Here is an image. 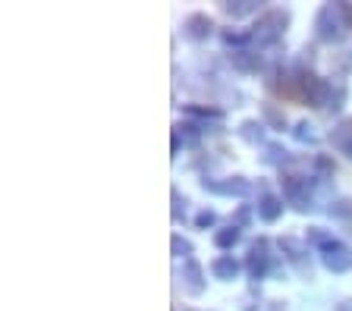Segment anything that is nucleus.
I'll return each mask as SVG.
<instances>
[{
    "label": "nucleus",
    "instance_id": "obj_20",
    "mask_svg": "<svg viewBox=\"0 0 352 311\" xmlns=\"http://www.w3.org/2000/svg\"><path fill=\"white\" fill-rule=\"evenodd\" d=\"M239 239H242V227H236V223H230V227H223V230L214 233V245H217V249H223V252H227V249H233Z\"/></svg>",
    "mask_w": 352,
    "mask_h": 311
},
{
    "label": "nucleus",
    "instance_id": "obj_29",
    "mask_svg": "<svg viewBox=\"0 0 352 311\" xmlns=\"http://www.w3.org/2000/svg\"><path fill=\"white\" fill-rule=\"evenodd\" d=\"M245 220H249V207H239V214H236V227H242Z\"/></svg>",
    "mask_w": 352,
    "mask_h": 311
},
{
    "label": "nucleus",
    "instance_id": "obj_26",
    "mask_svg": "<svg viewBox=\"0 0 352 311\" xmlns=\"http://www.w3.org/2000/svg\"><path fill=\"white\" fill-rule=\"evenodd\" d=\"M214 223H217V211H211V207H205V211H198V214H195V227H198V230H211Z\"/></svg>",
    "mask_w": 352,
    "mask_h": 311
},
{
    "label": "nucleus",
    "instance_id": "obj_6",
    "mask_svg": "<svg viewBox=\"0 0 352 311\" xmlns=\"http://www.w3.org/2000/svg\"><path fill=\"white\" fill-rule=\"evenodd\" d=\"M318 258L327 267L330 274H346L352 270V249L343 242V239H330L324 249H318Z\"/></svg>",
    "mask_w": 352,
    "mask_h": 311
},
{
    "label": "nucleus",
    "instance_id": "obj_8",
    "mask_svg": "<svg viewBox=\"0 0 352 311\" xmlns=\"http://www.w3.org/2000/svg\"><path fill=\"white\" fill-rule=\"evenodd\" d=\"M346 101H349V85H346L343 79H324V91H321V104H318V111L340 113Z\"/></svg>",
    "mask_w": 352,
    "mask_h": 311
},
{
    "label": "nucleus",
    "instance_id": "obj_27",
    "mask_svg": "<svg viewBox=\"0 0 352 311\" xmlns=\"http://www.w3.org/2000/svg\"><path fill=\"white\" fill-rule=\"evenodd\" d=\"M186 205H189V201H186L183 195H179V189H173V223H179V220H183V214H186Z\"/></svg>",
    "mask_w": 352,
    "mask_h": 311
},
{
    "label": "nucleus",
    "instance_id": "obj_16",
    "mask_svg": "<svg viewBox=\"0 0 352 311\" xmlns=\"http://www.w3.org/2000/svg\"><path fill=\"white\" fill-rule=\"evenodd\" d=\"M179 141L189 145V148H195L198 141H201V129H198L195 123H179V126L173 129V154H179Z\"/></svg>",
    "mask_w": 352,
    "mask_h": 311
},
{
    "label": "nucleus",
    "instance_id": "obj_18",
    "mask_svg": "<svg viewBox=\"0 0 352 311\" xmlns=\"http://www.w3.org/2000/svg\"><path fill=\"white\" fill-rule=\"evenodd\" d=\"M261 123H264L267 129H274V133H283V129H286V113L280 111L277 104L264 101V104H261Z\"/></svg>",
    "mask_w": 352,
    "mask_h": 311
},
{
    "label": "nucleus",
    "instance_id": "obj_3",
    "mask_svg": "<svg viewBox=\"0 0 352 311\" xmlns=\"http://www.w3.org/2000/svg\"><path fill=\"white\" fill-rule=\"evenodd\" d=\"M315 183L318 176H302V173H283L280 176V189H283V201L299 214H308L315 207Z\"/></svg>",
    "mask_w": 352,
    "mask_h": 311
},
{
    "label": "nucleus",
    "instance_id": "obj_19",
    "mask_svg": "<svg viewBox=\"0 0 352 311\" xmlns=\"http://www.w3.org/2000/svg\"><path fill=\"white\" fill-rule=\"evenodd\" d=\"M261 161L267 163V167H286V163H293V154L283 148V145H277V141H271V145H264V154Z\"/></svg>",
    "mask_w": 352,
    "mask_h": 311
},
{
    "label": "nucleus",
    "instance_id": "obj_14",
    "mask_svg": "<svg viewBox=\"0 0 352 311\" xmlns=\"http://www.w3.org/2000/svg\"><path fill=\"white\" fill-rule=\"evenodd\" d=\"M220 10L230 16V19H245V16H261L264 7H261V0H223L220 3Z\"/></svg>",
    "mask_w": 352,
    "mask_h": 311
},
{
    "label": "nucleus",
    "instance_id": "obj_7",
    "mask_svg": "<svg viewBox=\"0 0 352 311\" xmlns=\"http://www.w3.org/2000/svg\"><path fill=\"white\" fill-rule=\"evenodd\" d=\"M201 189L211 195H233V198H245V195H252V179L245 176H227V179H211L205 176L201 179Z\"/></svg>",
    "mask_w": 352,
    "mask_h": 311
},
{
    "label": "nucleus",
    "instance_id": "obj_28",
    "mask_svg": "<svg viewBox=\"0 0 352 311\" xmlns=\"http://www.w3.org/2000/svg\"><path fill=\"white\" fill-rule=\"evenodd\" d=\"M337 67L343 69V73H349V69H352V45L343 47V51L337 54Z\"/></svg>",
    "mask_w": 352,
    "mask_h": 311
},
{
    "label": "nucleus",
    "instance_id": "obj_2",
    "mask_svg": "<svg viewBox=\"0 0 352 311\" xmlns=\"http://www.w3.org/2000/svg\"><path fill=\"white\" fill-rule=\"evenodd\" d=\"M289 19H293V13L286 7H271V10H264L261 16L255 19V25L249 29L252 35V51H267V47L280 45L286 35V29H289Z\"/></svg>",
    "mask_w": 352,
    "mask_h": 311
},
{
    "label": "nucleus",
    "instance_id": "obj_9",
    "mask_svg": "<svg viewBox=\"0 0 352 311\" xmlns=\"http://www.w3.org/2000/svg\"><path fill=\"white\" fill-rule=\"evenodd\" d=\"M214 19L208 13H189L183 19V38L186 41H192V45H201V41H208V38L214 35Z\"/></svg>",
    "mask_w": 352,
    "mask_h": 311
},
{
    "label": "nucleus",
    "instance_id": "obj_23",
    "mask_svg": "<svg viewBox=\"0 0 352 311\" xmlns=\"http://www.w3.org/2000/svg\"><path fill=\"white\" fill-rule=\"evenodd\" d=\"M330 239H337V236H333L330 230H324V227H308V233H305V242L315 245V249H324Z\"/></svg>",
    "mask_w": 352,
    "mask_h": 311
},
{
    "label": "nucleus",
    "instance_id": "obj_25",
    "mask_svg": "<svg viewBox=\"0 0 352 311\" xmlns=\"http://www.w3.org/2000/svg\"><path fill=\"white\" fill-rule=\"evenodd\" d=\"M327 214H330V217H340V220H352V198H337V201H330Z\"/></svg>",
    "mask_w": 352,
    "mask_h": 311
},
{
    "label": "nucleus",
    "instance_id": "obj_12",
    "mask_svg": "<svg viewBox=\"0 0 352 311\" xmlns=\"http://www.w3.org/2000/svg\"><path fill=\"white\" fill-rule=\"evenodd\" d=\"M330 145L340 151V154H346L352 161V117H346V119H340L337 126L330 129Z\"/></svg>",
    "mask_w": 352,
    "mask_h": 311
},
{
    "label": "nucleus",
    "instance_id": "obj_22",
    "mask_svg": "<svg viewBox=\"0 0 352 311\" xmlns=\"http://www.w3.org/2000/svg\"><path fill=\"white\" fill-rule=\"evenodd\" d=\"M293 139L302 141V145H315L318 133H315V126H311L308 119H299V123H296V129H293Z\"/></svg>",
    "mask_w": 352,
    "mask_h": 311
},
{
    "label": "nucleus",
    "instance_id": "obj_15",
    "mask_svg": "<svg viewBox=\"0 0 352 311\" xmlns=\"http://www.w3.org/2000/svg\"><path fill=\"white\" fill-rule=\"evenodd\" d=\"M239 270H242V264L233 258V255H217V258L211 261V277H214V280L230 283V280H236V277H239Z\"/></svg>",
    "mask_w": 352,
    "mask_h": 311
},
{
    "label": "nucleus",
    "instance_id": "obj_21",
    "mask_svg": "<svg viewBox=\"0 0 352 311\" xmlns=\"http://www.w3.org/2000/svg\"><path fill=\"white\" fill-rule=\"evenodd\" d=\"M183 113H189V117H195V119H214V123H220L223 119V111L220 107H211V104H186L183 107Z\"/></svg>",
    "mask_w": 352,
    "mask_h": 311
},
{
    "label": "nucleus",
    "instance_id": "obj_13",
    "mask_svg": "<svg viewBox=\"0 0 352 311\" xmlns=\"http://www.w3.org/2000/svg\"><path fill=\"white\" fill-rule=\"evenodd\" d=\"M236 135H239L242 141H245V145H267V126H264L261 119H242L239 123V129H236Z\"/></svg>",
    "mask_w": 352,
    "mask_h": 311
},
{
    "label": "nucleus",
    "instance_id": "obj_5",
    "mask_svg": "<svg viewBox=\"0 0 352 311\" xmlns=\"http://www.w3.org/2000/svg\"><path fill=\"white\" fill-rule=\"evenodd\" d=\"M277 245H280V252H283V258L293 264V270L302 280H315V264H311V255H308V242H302V239H296V236H283Z\"/></svg>",
    "mask_w": 352,
    "mask_h": 311
},
{
    "label": "nucleus",
    "instance_id": "obj_30",
    "mask_svg": "<svg viewBox=\"0 0 352 311\" xmlns=\"http://www.w3.org/2000/svg\"><path fill=\"white\" fill-rule=\"evenodd\" d=\"M333 311H352V299H346V302H340Z\"/></svg>",
    "mask_w": 352,
    "mask_h": 311
},
{
    "label": "nucleus",
    "instance_id": "obj_1",
    "mask_svg": "<svg viewBox=\"0 0 352 311\" xmlns=\"http://www.w3.org/2000/svg\"><path fill=\"white\" fill-rule=\"evenodd\" d=\"M352 32V3L337 0V3H321L315 13V38L324 45H340Z\"/></svg>",
    "mask_w": 352,
    "mask_h": 311
},
{
    "label": "nucleus",
    "instance_id": "obj_11",
    "mask_svg": "<svg viewBox=\"0 0 352 311\" xmlns=\"http://www.w3.org/2000/svg\"><path fill=\"white\" fill-rule=\"evenodd\" d=\"M283 207H286V201L280 198V195L261 192V195H258V205H255V214L261 217L264 223H277L280 217H283Z\"/></svg>",
    "mask_w": 352,
    "mask_h": 311
},
{
    "label": "nucleus",
    "instance_id": "obj_10",
    "mask_svg": "<svg viewBox=\"0 0 352 311\" xmlns=\"http://www.w3.org/2000/svg\"><path fill=\"white\" fill-rule=\"evenodd\" d=\"M179 283H183V289L189 292L192 299H198L201 292L208 289V280H205V267L198 264L195 258H186L183 267H179Z\"/></svg>",
    "mask_w": 352,
    "mask_h": 311
},
{
    "label": "nucleus",
    "instance_id": "obj_24",
    "mask_svg": "<svg viewBox=\"0 0 352 311\" xmlns=\"http://www.w3.org/2000/svg\"><path fill=\"white\" fill-rule=\"evenodd\" d=\"M170 252H173V258H192V252H195V249H192V242L189 239H183L179 236V233H173V239H170Z\"/></svg>",
    "mask_w": 352,
    "mask_h": 311
},
{
    "label": "nucleus",
    "instance_id": "obj_4",
    "mask_svg": "<svg viewBox=\"0 0 352 311\" xmlns=\"http://www.w3.org/2000/svg\"><path fill=\"white\" fill-rule=\"evenodd\" d=\"M277 270V261H274L271 255V239L267 236H258L255 242L249 245V255H245V274H249V280L261 283L267 274H274Z\"/></svg>",
    "mask_w": 352,
    "mask_h": 311
},
{
    "label": "nucleus",
    "instance_id": "obj_17",
    "mask_svg": "<svg viewBox=\"0 0 352 311\" xmlns=\"http://www.w3.org/2000/svg\"><path fill=\"white\" fill-rule=\"evenodd\" d=\"M230 63H233L239 73H255V69L261 67V54L252 51V47H245V51H233L230 54Z\"/></svg>",
    "mask_w": 352,
    "mask_h": 311
}]
</instances>
